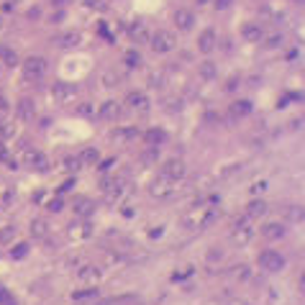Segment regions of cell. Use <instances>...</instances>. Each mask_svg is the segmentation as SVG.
<instances>
[{"mask_svg":"<svg viewBox=\"0 0 305 305\" xmlns=\"http://www.w3.org/2000/svg\"><path fill=\"white\" fill-rule=\"evenodd\" d=\"M216 218H218V208H216V203L193 205V208L180 218V226H182L185 231H203V228H208Z\"/></svg>","mask_w":305,"mask_h":305,"instance_id":"1","label":"cell"},{"mask_svg":"<svg viewBox=\"0 0 305 305\" xmlns=\"http://www.w3.org/2000/svg\"><path fill=\"white\" fill-rule=\"evenodd\" d=\"M149 46L154 49L157 54H170V52L177 46V39H175V34H172V31L159 29V31H154V34L149 36Z\"/></svg>","mask_w":305,"mask_h":305,"instance_id":"2","label":"cell"},{"mask_svg":"<svg viewBox=\"0 0 305 305\" xmlns=\"http://www.w3.org/2000/svg\"><path fill=\"white\" fill-rule=\"evenodd\" d=\"M21 67H24V77H26V82H41L44 75H46V69H49V64H46L44 57H29Z\"/></svg>","mask_w":305,"mask_h":305,"instance_id":"3","label":"cell"},{"mask_svg":"<svg viewBox=\"0 0 305 305\" xmlns=\"http://www.w3.org/2000/svg\"><path fill=\"white\" fill-rule=\"evenodd\" d=\"M159 175L162 177H167L170 182H180V180H185V175H187V165L180 159V157H172V159H165L162 162V167H159Z\"/></svg>","mask_w":305,"mask_h":305,"instance_id":"4","label":"cell"},{"mask_svg":"<svg viewBox=\"0 0 305 305\" xmlns=\"http://www.w3.org/2000/svg\"><path fill=\"white\" fill-rule=\"evenodd\" d=\"M259 267L264 269V272H282L285 267H287V259H285V254H279L277 249H264L262 254H259Z\"/></svg>","mask_w":305,"mask_h":305,"instance_id":"5","label":"cell"},{"mask_svg":"<svg viewBox=\"0 0 305 305\" xmlns=\"http://www.w3.org/2000/svg\"><path fill=\"white\" fill-rule=\"evenodd\" d=\"M231 239H233L239 246L249 244V241L254 239V221H249L246 216H244V218H236L233 226H231Z\"/></svg>","mask_w":305,"mask_h":305,"instance_id":"6","label":"cell"},{"mask_svg":"<svg viewBox=\"0 0 305 305\" xmlns=\"http://www.w3.org/2000/svg\"><path fill=\"white\" fill-rule=\"evenodd\" d=\"M24 165L29 170H36V172H46L49 170V159H46L44 151H39V149H29L26 151V154H24Z\"/></svg>","mask_w":305,"mask_h":305,"instance_id":"7","label":"cell"},{"mask_svg":"<svg viewBox=\"0 0 305 305\" xmlns=\"http://www.w3.org/2000/svg\"><path fill=\"white\" fill-rule=\"evenodd\" d=\"M149 193H151V198H159V200H165V198H170V195L175 193V182H170L167 177L157 175L154 180H151V185H149Z\"/></svg>","mask_w":305,"mask_h":305,"instance_id":"8","label":"cell"},{"mask_svg":"<svg viewBox=\"0 0 305 305\" xmlns=\"http://www.w3.org/2000/svg\"><path fill=\"white\" fill-rule=\"evenodd\" d=\"M75 98H77V85H69V82H57L54 85V100L59 105H69Z\"/></svg>","mask_w":305,"mask_h":305,"instance_id":"9","label":"cell"},{"mask_svg":"<svg viewBox=\"0 0 305 305\" xmlns=\"http://www.w3.org/2000/svg\"><path fill=\"white\" fill-rule=\"evenodd\" d=\"M172 24H175L180 31H190V29L195 26V13H193L190 8H177V11L172 13Z\"/></svg>","mask_w":305,"mask_h":305,"instance_id":"10","label":"cell"},{"mask_svg":"<svg viewBox=\"0 0 305 305\" xmlns=\"http://www.w3.org/2000/svg\"><path fill=\"white\" fill-rule=\"evenodd\" d=\"M126 105L131 108V110H138V113H146L149 110V98H146V92H141V90H133V92H128L126 95Z\"/></svg>","mask_w":305,"mask_h":305,"instance_id":"11","label":"cell"},{"mask_svg":"<svg viewBox=\"0 0 305 305\" xmlns=\"http://www.w3.org/2000/svg\"><path fill=\"white\" fill-rule=\"evenodd\" d=\"M110 138L115 144H131L133 138H138V128L136 126H118V128H113Z\"/></svg>","mask_w":305,"mask_h":305,"instance_id":"12","label":"cell"},{"mask_svg":"<svg viewBox=\"0 0 305 305\" xmlns=\"http://www.w3.org/2000/svg\"><path fill=\"white\" fill-rule=\"evenodd\" d=\"M72 210H75V216L87 218V216H92L95 203H92L90 198H85V195H75V198H72Z\"/></svg>","mask_w":305,"mask_h":305,"instance_id":"13","label":"cell"},{"mask_svg":"<svg viewBox=\"0 0 305 305\" xmlns=\"http://www.w3.org/2000/svg\"><path fill=\"white\" fill-rule=\"evenodd\" d=\"M80 41H82V34H80V31H64V34L54 36V44H57L59 49H72V46H80Z\"/></svg>","mask_w":305,"mask_h":305,"instance_id":"14","label":"cell"},{"mask_svg":"<svg viewBox=\"0 0 305 305\" xmlns=\"http://www.w3.org/2000/svg\"><path fill=\"white\" fill-rule=\"evenodd\" d=\"M118 115H121V105L115 100H105V103L98 105V118L100 121H115Z\"/></svg>","mask_w":305,"mask_h":305,"instance_id":"15","label":"cell"},{"mask_svg":"<svg viewBox=\"0 0 305 305\" xmlns=\"http://www.w3.org/2000/svg\"><path fill=\"white\" fill-rule=\"evenodd\" d=\"M75 274H77V279H82V282H90V285H92V282H98V279H100V274H103V272H100V267H98V264H80Z\"/></svg>","mask_w":305,"mask_h":305,"instance_id":"16","label":"cell"},{"mask_svg":"<svg viewBox=\"0 0 305 305\" xmlns=\"http://www.w3.org/2000/svg\"><path fill=\"white\" fill-rule=\"evenodd\" d=\"M144 144H146V146H165V144H167V131L159 128V126L149 128V131L144 133Z\"/></svg>","mask_w":305,"mask_h":305,"instance_id":"17","label":"cell"},{"mask_svg":"<svg viewBox=\"0 0 305 305\" xmlns=\"http://www.w3.org/2000/svg\"><path fill=\"white\" fill-rule=\"evenodd\" d=\"M241 36H244L249 44H259V41L264 39V31H262V26H259V24L249 21V24H244V26H241Z\"/></svg>","mask_w":305,"mask_h":305,"instance_id":"18","label":"cell"},{"mask_svg":"<svg viewBox=\"0 0 305 305\" xmlns=\"http://www.w3.org/2000/svg\"><path fill=\"white\" fill-rule=\"evenodd\" d=\"M216 41H218L216 31H213V29H205V31L198 36V49H200L203 54H210V52H216Z\"/></svg>","mask_w":305,"mask_h":305,"instance_id":"19","label":"cell"},{"mask_svg":"<svg viewBox=\"0 0 305 305\" xmlns=\"http://www.w3.org/2000/svg\"><path fill=\"white\" fill-rule=\"evenodd\" d=\"M285 233H287V228H285L282 223H277V221H269V223L262 226V236H264L267 241H277V239H282Z\"/></svg>","mask_w":305,"mask_h":305,"instance_id":"20","label":"cell"},{"mask_svg":"<svg viewBox=\"0 0 305 305\" xmlns=\"http://www.w3.org/2000/svg\"><path fill=\"white\" fill-rule=\"evenodd\" d=\"M128 36H131V41H133V44H149L151 31H149L144 24H133V26L128 29Z\"/></svg>","mask_w":305,"mask_h":305,"instance_id":"21","label":"cell"},{"mask_svg":"<svg viewBox=\"0 0 305 305\" xmlns=\"http://www.w3.org/2000/svg\"><path fill=\"white\" fill-rule=\"evenodd\" d=\"M77 159L82 167H95V165H100V151L95 146H87V149H82V154Z\"/></svg>","mask_w":305,"mask_h":305,"instance_id":"22","label":"cell"},{"mask_svg":"<svg viewBox=\"0 0 305 305\" xmlns=\"http://www.w3.org/2000/svg\"><path fill=\"white\" fill-rule=\"evenodd\" d=\"M267 213V203L264 200H249L246 203V210H244V216L249 218V221H254V218H262Z\"/></svg>","mask_w":305,"mask_h":305,"instance_id":"23","label":"cell"},{"mask_svg":"<svg viewBox=\"0 0 305 305\" xmlns=\"http://www.w3.org/2000/svg\"><path fill=\"white\" fill-rule=\"evenodd\" d=\"M29 231H31L34 239H46V233H49V221H46V218H34L31 226H29Z\"/></svg>","mask_w":305,"mask_h":305,"instance_id":"24","label":"cell"},{"mask_svg":"<svg viewBox=\"0 0 305 305\" xmlns=\"http://www.w3.org/2000/svg\"><path fill=\"white\" fill-rule=\"evenodd\" d=\"M18 115H21L24 121H31V118L36 115V103L29 100V98H21V100H18Z\"/></svg>","mask_w":305,"mask_h":305,"instance_id":"25","label":"cell"},{"mask_svg":"<svg viewBox=\"0 0 305 305\" xmlns=\"http://www.w3.org/2000/svg\"><path fill=\"white\" fill-rule=\"evenodd\" d=\"M0 64H6V67H18V64H21V59H18V54H16L13 49L0 46Z\"/></svg>","mask_w":305,"mask_h":305,"instance_id":"26","label":"cell"},{"mask_svg":"<svg viewBox=\"0 0 305 305\" xmlns=\"http://www.w3.org/2000/svg\"><path fill=\"white\" fill-rule=\"evenodd\" d=\"M157 159H159V146H144V151H141V165L154 167Z\"/></svg>","mask_w":305,"mask_h":305,"instance_id":"27","label":"cell"},{"mask_svg":"<svg viewBox=\"0 0 305 305\" xmlns=\"http://www.w3.org/2000/svg\"><path fill=\"white\" fill-rule=\"evenodd\" d=\"M92 297H98V287H95V285H87V287L72 292V300H75V302H85V300H92Z\"/></svg>","mask_w":305,"mask_h":305,"instance_id":"28","label":"cell"},{"mask_svg":"<svg viewBox=\"0 0 305 305\" xmlns=\"http://www.w3.org/2000/svg\"><path fill=\"white\" fill-rule=\"evenodd\" d=\"M251 113V103L249 100H236V103H231V115L233 118H246Z\"/></svg>","mask_w":305,"mask_h":305,"instance_id":"29","label":"cell"},{"mask_svg":"<svg viewBox=\"0 0 305 305\" xmlns=\"http://www.w3.org/2000/svg\"><path fill=\"white\" fill-rule=\"evenodd\" d=\"M123 64H126V67H131V69L141 67V54H138L136 49H128V52L123 54Z\"/></svg>","mask_w":305,"mask_h":305,"instance_id":"30","label":"cell"},{"mask_svg":"<svg viewBox=\"0 0 305 305\" xmlns=\"http://www.w3.org/2000/svg\"><path fill=\"white\" fill-rule=\"evenodd\" d=\"M162 105H165V110H167V113H180V110H182V100H180V98H172V95H170V98H165V100H162Z\"/></svg>","mask_w":305,"mask_h":305,"instance_id":"31","label":"cell"},{"mask_svg":"<svg viewBox=\"0 0 305 305\" xmlns=\"http://www.w3.org/2000/svg\"><path fill=\"white\" fill-rule=\"evenodd\" d=\"M0 305H18L16 295H13L8 287H3V285H0Z\"/></svg>","mask_w":305,"mask_h":305,"instance_id":"32","label":"cell"},{"mask_svg":"<svg viewBox=\"0 0 305 305\" xmlns=\"http://www.w3.org/2000/svg\"><path fill=\"white\" fill-rule=\"evenodd\" d=\"M221 259H223V249L221 246H210V251L205 254V262L213 264V262H221Z\"/></svg>","mask_w":305,"mask_h":305,"instance_id":"33","label":"cell"},{"mask_svg":"<svg viewBox=\"0 0 305 305\" xmlns=\"http://www.w3.org/2000/svg\"><path fill=\"white\" fill-rule=\"evenodd\" d=\"M200 75H203L205 80H213V77H216V64H213V62H203V64H200Z\"/></svg>","mask_w":305,"mask_h":305,"instance_id":"34","label":"cell"},{"mask_svg":"<svg viewBox=\"0 0 305 305\" xmlns=\"http://www.w3.org/2000/svg\"><path fill=\"white\" fill-rule=\"evenodd\" d=\"M64 208V200H62V195H54L49 203H46V210H52V213H59Z\"/></svg>","mask_w":305,"mask_h":305,"instance_id":"35","label":"cell"},{"mask_svg":"<svg viewBox=\"0 0 305 305\" xmlns=\"http://www.w3.org/2000/svg\"><path fill=\"white\" fill-rule=\"evenodd\" d=\"M287 216H290L292 223H302V208H300V205H292V208L287 210Z\"/></svg>","mask_w":305,"mask_h":305,"instance_id":"36","label":"cell"},{"mask_svg":"<svg viewBox=\"0 0 305 305\" xmlns=\"http://www.w3.org/2000/svg\"><path fill=\"white\" fill-rule=\"evenodd\" d=\"M16 133V128L8 123V121H0V138H8V136H13Z\"/></svg>","mask_w":305,"mask_h":305,"instance_id":"37","label":"cell"},{"mask_svg":"<svg viewBox=\"0 0 305 305\" xmlns=\"http://www.w3.org/2000/svg\"><path fill=\"white\" fill-rule=\"evenodd\" d=\"M77 113H80L82 118H90V115L95 113V108H92V103H80V105H77Z\"/></svg>","mask_w":305,"mask_h":305,"instance_id":"38","label":"cell"},{"mask_svg":"<svg viewBox=\"0 0 305 305\" xmlns=\"http://www.w3.org/2000/svg\"><path fill=\"white\" fill-rule=\"evenodd\" d=\"M239 82H241V77H239V75L228 77V82H226V90H236V87H239Z\"/></svg>","mask_w":305,"mask_h":305,"instance_id":"39","label":"cell"},{"mask_svg":"<svg viewBox=\"0 0 305 305\" xmlns=\"http://www.w3.org/2000/svg\"><path fill=\"white\" fill-rule=\"evenodd\" d=\"M26 249H29V246H26V244H16V249H13V251H11V254H13V256H16V259H21V256H24V254H26Z\"/></svg>","mask_w":305,"mask_h":305,"instance_id":"40","label":"cell"},{"mask_svg":"<svg viewBox=\"0 0 305 305\" xmlns=\"http://www.w3.org/2000/svg\"><path fill=\"white\" fill-rule=\"evenodd\" d=\"M190 274H193V267H182V272L172 274V279H185V277H190Z\"/></svg>","mask_w":305,"mask_h":305,"instance_id":"41","label":"cell"},{"mask_svg":"<svg viewBox=\"0 0 305 305\" xmlns=\"http://www.w3.org/2000/svg\"><path fill=\"white\" fill-rule=\"evenodd\" d=\"M13 236H16V231H13V226H8L3 233H0V241H11Z\"/></svg>","mask_w":305,"mask_h":305,"instance_id":"42","label":"cell"},{"mask_svg":"<svg viewBox=\"0 0 305 305\" xmlns=\"http://www.w3.org/2000/svg\"><path fill=\"white\" fill-rule=\"evenodd\" d=\"M210 3H213V6L218 8V11H226V8L231 6V0H210Z\"/></svg>","mask_w":305,"mask_h":305,"instance_id":"43","label":"cell"},{"mask_svg":"<svg viewBox=\"0 0 305 305\" xmlns=\"http://www.w3.org/2000/svg\"><path fill=\"white\" fill-rule=\"evenodd\" d=\"M103 82H105V87H115L118 77H115V75H105V77H103Z\"/></svg>","mask_w":305,"mask_h":305,"instance_id":"44","label":"cell"},{"mask_svg":"<svg viewBox=\"0 0 305 305\" xmlns=\"http://www.w3.org/2000/svg\"><path fill=\"white\" fill-rule=\"evenodd\" d=\"M282 44V36H269L267 39V46H279Z\"/></svg>","mask_w":305,"mask_h":305,"instance_id":"45","label":"cell"},{"mask_svg":"<svg viewBox=\"0 0 305 305\" xmlns=\"http://www.w3.org/2000/svg\"><path fill=\"white\" fill-rule=\"evenodd\" d=\"M69 187H75V180H67L62 187H59V195H64V193H69Z\"/></svg>","mask_w":305,"mask_h":305,"instance_id":"46","label":"cell"},{"mask_svg":"<svg viewBox=\"0 0 305 305\" xmlns=\"http://www.w3.org/2000/svg\"><path fill=\"white\" fill-rule=\"evenodd\" d=\"M6 157H8V149H6V144H3V141H0V162H3Z\"/></svg>","mask_w":305,"mask_h":305,"instance_id":"47","label":"cell"},{"mask_svg":"<svg viewBox=\"0 0 305 305\" xmlns=\"http://www.w3.org/2000/svg\"><path fill=\"white\" fill-rule=\"evenodd\" d=\"M113 165H115V162H113V159H108V162H103V167H100V170H103V172H110V170H113Z\"/></svg>","mask_w":305,"mask_h":305,"instance_id":"48","label":"cell"},{"mask_svg":"<svg viewBox=\"0 0 305 305\" xmlns=\"http://www.w3.org/2000/svg\"><path fill=\"white\" fill-rule=\"evenodd\" d=\"M6 105H8V103H6V98H3V92H0V110H6Z\"/></svg>","mask_w":305,"mask_h":305,"instance_id":"49","label":"cell"},{"mask_svg":"<svg viewBox=\"0 0 305 305\" xmlns=\"http://www.w3.org/2000/svg\"><path fill=\"white\" fill-rule=\"evenodd\" d=\"M228 305H249V302H246V300H231Z\"/></svg>","mask_w":305,"mask_h":305,"instance_id":"50","label":"cell"},{"mask_svg":"<svg viewBox=\"0 0 305 305\" xmlns=\"http://www.w3.org/2000/svg\"><path fill=\"white\" fill-rule=\"evenodd\" d=\"M210 3V0H198V6H208Z\"/></svg>","mask_w":305,"mask_h":305,"instance_id":"51","label":"cell"},{"mask_svg":"<svg viewBox=\"0 0 305 305\" xmlns=\"http://www.w3.org/2000/svg\"><path fill=\"white\" fill-rule=\"evenodd\" d=\"M297 3H302V0H297Z\"/></svg>","mask_w":305,"mask_h":305,"instance_id":"52","label":"cell"}]
</instances>
